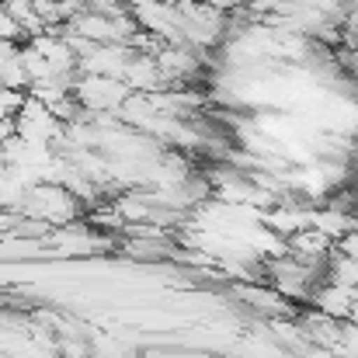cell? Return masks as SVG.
I'll list each match as a JSON object with an SVG mask.
<instances>
[{
	"label": "cell",
	"mask_w": 358,
	"mask_h": 358,
	"mask_svg": "<svg viewBox=\"0 0 358 358\" xmlns=\"http://www.w3.org/2000/svg\"><path fill=\"white\" fill-rule=\"evenodd\" d=\"M132 94L136 91L125 80H115V77H87V73H80V80L73 87L77 105L84 112H91V115H119L122 105Z\"/></svg>",
	"instance_id": "cell-1"
},
{
	"label": "cell",
	"mask_w": 358,
	"mask_h": 358,
	"mask_svg": "<svg viewBox=\"0 0 358 358\" xmlns=\"http://www.w3.org/2000/svg\"><path fill=\"white\" fill-rule=\"evenodd\" d=\"M0 38L3 42H10V45H28L31 38H28V31L14 21V14L7 10V3L0 0Z\"/></svg>",
	"instance_id": "cell-2"
}]
</instances>
